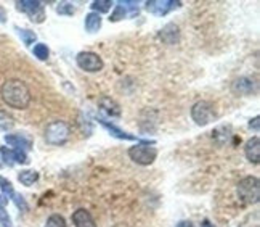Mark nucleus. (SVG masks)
Masks as SVG:
<instances>
[{
	"label": "nucleus",
	"mask_w": 260,
	"mask_h": 227,
	"mask_svg": "<svg viewBox=\"0 0 260 227\" xmlns=\"http://www.w3.org/2000/svg\"><path fill=\"white\" fill-rule=\"evenodd\" d=\"M0 95L2 100L12 108L16 110H24L31 103V91L26 82H23L21 79H8L0 87Z\"/></svg>",
	"instance_id": "f257e3e1"
},
{
	"label": "nucleus",
	"mask_w": 260,
	"mask_h": 227,
	"mask_svg": "<svg viewBox=\"0 0 260 227\" xmlns=\"http://www.w3.org/2000/svg\"><path fill=\"white\" fill-rule=\"evenodd\" d=\"M71 137V127L64 121H53L45 129V140L50 145H63Z\"/></svg>",
	"instance_id": "f03ea898"
},
{
	"label": "nucleus",
	"mask_w": 260,
	"mask_h": 227,
	"mask_svg": "<svg viewBox=\"0 0 260 227\" xmlns=\"http://www.w3.org/2000/svg\"><path fill=\"white\" fill-rule=\"evenodd\" d=\"M238 195L246 205H252L258 202L260 196V182L257 177L247 176L238 184Z\"/></svg>",
	"instance_id": "7ed1b4c3"
},
{
	"label": "nucleus",
	"mask_w": 260,
	"mask_h": 227,
	"mask_svg": "<svg viewBox=\"0 0 260 227\" xmlns=\"http://www.w3.org/2000/svg\"><path fill=\"white\" fill-rule=\"evenodd\" d=\"M128 156L130 160L140 166H149L154 163L157 150L154 147H149V144H137L128 149Z\"/></svg>",
	"instance_id": "20e7f679"
},
{
	"label": "nucleus",
	"mask_w": 260,
	"mask_h": 227,
	"mask_svg": "<svg viewBox=\"0 0 260 227\" xmlns=\"http://www.w3.org/2000/svg\"><path fill=\"white\" fill-rule=\"evenodd\" d=\"M191 118L198 126H207L215 120V110L211 102H196L191 108Z\"/></svg>",
	"instance_id": "39448f33"
},
{
	"label": "nucleus",
	"mask_w": 260,
	"mask_h": 227,
	"mask_svg": "<svg viewBox=\"0 0 260 227\" xmlns=\"http://www.w3.org/2000/svg\"><path fill=\"white\" fill-rule=\"evenodd\" d=\"M76 62H77V66L87 73H98V71H102L105 66L102 56L95 52H81L76 56Z\"/></svg>",
	"instance_id": "423d86ee"
},
{
	"label": "nucleus",
	"mask_w": 260,
	"mask_h": 227,
	"mask_svg": "<svg viewBox=\"0 0 260 227\" xmlns=\"http://www.w3.org/2000/svg\"><path fill=\"white\" fill-rule=\"evenodd\" d=\"M16 8L19 12L26 13L34 23H42L45 19L44 5L39 0H19V2H16Z\"/></svg>",
	"instance_id": "0eeeda50"
},
{
	"label": "nucleus",
	"mask_w": 260,
	"mask_h": 227,
	"mask_svg": "<svg viewBox=\"0 0 260 227\" xmlns=\"http://www.w3.org/2000/svg\"><path fill=\"white\" fill-rule=\"evenodd\" d=\"M182 5V2L178 0H149L145 4V8L148 13L156 15V16H166L167 13H171L172 10L178 8Z\"/></svg>",
	"instance_id": "6e6552de"
},
{
	"label": "nucleus",
	"mask_w": 260,
	"mask_h": 227,
	"mask_svg": "<svg viewBox=\"0 0 260 227\" xmlns=\"http://www.w3.org/2000/svg\"><path fill=\"white\" fill-rule=\"evenodd\" d=\"M0 156L5 164L8 166H13L15 163L19 164H26L27 163V156L23 150H16V149H7V147H2L0 149Z\"/></svg>",
	"instance_id": "1a4fd4ad"
},
{
	"label": "nucleus",
	"mask_w": 260,
	"mask_h": 227,
	"mask_svg": "<svg viewBox=\"0 0 260 227\" xmlns=\"http://www.w3.org/2000/svg\"><path fill=\"white\" fill-rule=\"evenodd\" d=\"M159 39L167 44V45H175L180 42V27L178 24L175 23H167L162 29L161 33H159Z\"/></svg>",
	"instance_id": "9d476101"
},
{
	"label": "nucleus",
	"mask_w": 260,
	"mask_h": 227,
	"mask_svg": "<svg viewBox=\"0 0 260 227\" xmlns=\"http://www.w3.org/2000/svg\"><path fill=\"white\" fill-rule=\"evenodd\" d=\"M244 153H246V158L249 161L254 163V164H258V161H260V140H258L257 135L246 142Z\"/></svg>",
	"instance_id": "9b49d317"
},
{
	"label": "nucleus",
	"mask_w": 260,
	"mask_h": 227,
	"mask_svg": "<svg viewBox=\"0 0 260 227\" xmlns=\"http://www.w3.org/2000/svg\"><path fill=\"white\" fill-rule=\"evenodd\" d=\"M73 222L74 227H96V222L92 218V214L84 208H79L73 213Z\"/></svg>",
	"instance_id": "f8f14e48"
},
{
	"label": "nucleus",
	"mask_w": 260,
	"mask_h": 227,
	"mask_svg": "<svg viewBox=\"0 0 260 227\" xmlns=\"http://www.w3.org/2000/svg\"><path fill=\"white\" fill-rule=\"evenodd\" d=\"M98 123L102 124L105 129L111 134L113 137H116V139H121V140H137V137L135 135H132V134H128V132H125V131H122V129H119L117 126H114V124H111L109 121H106V120H103V118H98Z\"/></svg>",
	"instance_id": "ddd939ff"
},
{
	"label": "nucleus",
	"mask_w": 260,
	"mask_h": 227,
	"mask_svg": "<svg viewBox=\"0 0 260 227\" xmlns=\"http://www.w3.org/2000/svg\"><path fill=\"white\" fill-rule=\"evenodd\" d=\"M98 105L108 116H111V118H119L122 115V110H121V106H119V103H116L113 98H109V97H102L98 100Z\"/></svg>",
	"instance_id": "4468645a"
},
{
	"label": "nucleus",
	"mask_w": 260,
	"mask_h": 227,
	"mask_svg": "<svg viewBox=\"0 0 260 227\" xmlns=\"http://www.w3.org/2000/svg\"><path fill=\"white\" fill-rule=\"evenodd\" d=\"M5 142L8 144V145H12V147H15L16 150H29L31 149V140L27 139V137H24L23 134H8V135H5Z\"/></svg>",
	"instance_id": "2eb2a0df"
},
{
	"label": "nucleus",
	"mask_w": 260,
	"mask_h": 227,
	"mask_svg": "<svg viewBox=\"0 0 260 227\" xmlns=\"http://www.w3.org/2000/svg\"><path fill=\"white\" fill-rule=\"evenodd\" d=\"M233 91L239 92V94H244V95H249V94L257 91V82L251 77H239L238 81L233 84Z\"/></svg>",
	"instance_id": "dca6fc26"
},
{
	"label": "nucleus",
	"mask_w": 260,
	"mask_h": 227,
	"mask_svg": "<svg viewBox=\"0 0 260 227\" xmlns=\"http://www.w3.org/2000/svg\"><path fill=\"white\" fill-rule=\"evenodd\" d=\"M85 31L87 33H96L100 27H102V16L95 12H90L85 16Z\"/></svg>",
	"instance_id": "f3484780"
},
{
	"label": "nucleus",
	"mask_w": 260,
	"mask_h": 227,
	"mask_svg": "<svg viewBox=\"0 0 260 227\" xmlns=\"http://www.w3.org/2000/svg\"><path fill=\"white\" fill-rule=\"evenodd\" d=\"M18 181L21 182L23 185H26V187H31V185H34L39 181V173L37 171H31V169L21 171V173L18 174Z\"/></svg>",
	"instance_id": "a211bd4d"
},
{
	"label": "nucleus",
	"mask_w": 260,
	"mask_h": 227,
	"mask_svg": "<svg viewBox=\"0 0 260 227\" xmlns=\"http://www.w3.org/2000/svg\"><path fill=\"white\" fill-rule=\"evenodd\" d=\"M0 190H2L5 202H7V198H12V196L15 195V189H13L12 182H10L8 179H5V177H2V176H0Z\"/></svg>",
	"instance_id": "6ab92c4d"
},
{
	"label": "nucleus",
	"mask_w": 260,
	"mask_h": 227,
	"mask_svg": "<svg viewBox=\"0 0 260 227\" xmlns=\"http://www.w3.org/2000/svg\"><path fill=\"white\" fill-rule=\"evenodd\" d=\"M92 10L95 13H106V12H109L111 10V7H113V2L111 0H96V2H93L92 5Z\"/></svg>",
	"instance_id": "aec40b11"
},
{
	"label": "nucleus",
	"mask_w": 260,
	"mask_h": 227,
	"mask_svg": "<svg viewBox=\"0 0 260 227\" xmlns=\"http://www.w3.org/2000/svg\"><path fill=\"white\" fill-rule=\"evenodd\" d=\"M13 126H15L13 118L7 111L0 110V131H10V129H13Z\"/></svg>",
	"instance_id": "412c9836"
},
{
	"label": "nucleus",
	"mask_w": 260,
	"mask_h": 227,
	"mask_svg": "<svg viewBox=\"0 0 260 227\" xmlns=\"http://www.w3.org/2000/svg\"><path fill=\"white\" fill-rule=\"evenodd\" d=\"M16 31H18L19 37H21V41H23L26 45H31V44L36 42V39H37L36 33L29 31V29H19V27H16Z\"/></svg>",
	"instance_id": "4be33fe9"
},
{
	"label": "nucleus",
	"mask_w": 260,
	"mask_h": 227,
	"mask_svg": "<svg viewBox=\"0 0 260 227\" xmlns=\"http://www.w3.org/2000/svg\"><path fill=\"white\" fill-rule=\"evenodd\" d=\"M127 16V8L122 2H117L116 8H114V12L111 15V18H109V21H119V19H122Z\"/></svg>",
	"instance_id": "5701e85b"
},
{
	"label": "nucleus",
	"mask_w": 260,
	"mask_h": 227,
	"mask_svg": "<svg viewBox=\"0 0 260 227\" xmlns=\"http://www.w3.org/2000/svg\"><path fill=\"white\" fill-rule=\"evenodd\" d=\"M0 224L4 227H12V219H10V216L5 210V200L0 196Z\"/></svg>",
	"instance_id": "b1692460"
},
{
	"label": "nucleus",
	"mask_w": 260,
	"mask_h": 227,
	"mask_svg": "<svg viewBox=\"0 0 260 227\" xmlns=\"http://www.w3.org/2000/svg\"><path fill=\"white\" fill-rule=\"evenodd\" d=\"M56 13L63 16H71L74 15V5L71 2H61L56 7Z\"/></svg>",
	"instance_id": "393cba45"
},
{
	"label": "nucleus",
	"mask_w": 260,
	"mask_h": 227,
	"mask_svg": "<svg viewBox=\"0 0 260 227\" xmlns=\"http://www.w3.org/2000/svg\"><path fill=\"white\" fill-rule=\"evenodd\" d=\"M32 52H34V56H37L39 60H47L48 55H50V50H48V47L45 44H37V45H34Z\"/></svg>",
	"instance_id": "a878e982"
},
{
	"label": "nucleus",
	"mask_w": 260,
	"mask_h": 227,
	"mask_svg": "<svg viewBox=\"0 0 260 227\" xmlns=\"http://www.w3.org/2000/svg\"><path fill=\"white\" fill-rule=\"evenodd\" d=\"M45 227H66V221L63 216L59 214H52L45 222Z\"/></svg>",
	"instance_id": "bb28decb"
},
{
	"label": "nucleus",
	"mask_w": 260,
	"mask_h": 227,
	"mask_svg": "<svg viewBox=\"0 0 260 227\" xmlns=\"http://www.w3.org/2000/svg\"><path fill=\"white\" fill-rule=\"evenodd\" d=\"M12 200L15 202V205H16L18 208L21 210V211H27V203H26V200H24L23 196L19 195V193H16V192H15V195L12 196Z\"/></svg>",
	"instance_id": "cd10ccee"
},
{
	"label": "nucleus",
	"mask_w": 260,
	"mask_h": 227,
	"mask_svg": "<svg viewBox=\"0 0 260 227\" xmlns=\"http://www.w3.org/2000/svg\"><path fill=\"white\" fill-rule=\"evenodd\" d=\"M249 127H251V129H254L255 132H258V127H260V118H258V116H255L254 120L249 121Z\"/></svg>",
	"instance_id": "c85d7f7f"
},
{
	"label": "nucleus",
	"mask_w": 260,
	"mask_h": 227,
	"mask_svg": "<svg viewBox=\"0 0 260 227\" xmlns=\"http://www.w3.org/2000/svg\"><path fill=\"white\" fill-rule=\"evenodd\" d=\"M177 227H194V224L191 221H180L177 224Z\"/></svg>",
	"instance_id": "c756f323"
},
{
	"label": "nucleus",
	"mask_w": 260,
	"mask_h": 227,
	"mask_svg": "<svg viewBox=\"0 0 260 227\" xmlns=\"http://www.w3.org/2000/svg\"><path fill=\"white\" fill-rule=\"evenodd\" d=\"M201 227H215L211 221H209V219H204L203 222H201Z\"/></svg>",
	"instance_id": "7c9ffc66"
}]
</instances>
